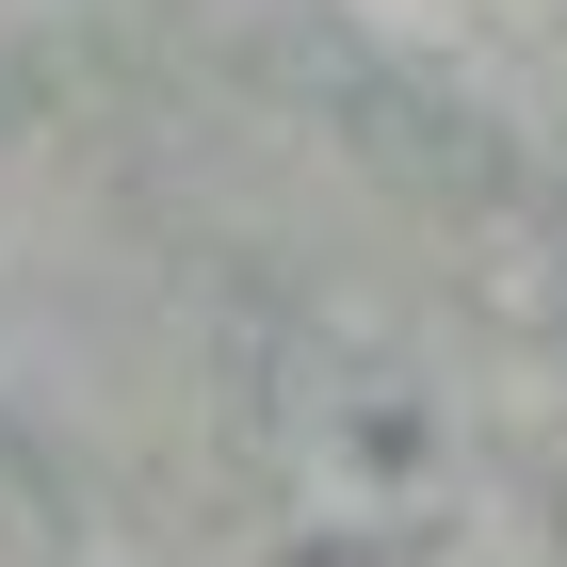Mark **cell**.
<instances>
[{"label":"cell","instance_id":"obj_1","mask_svg":"<svg viewBox=\"0 0 567 567\" xmlns=\"http://www.w3.org/2000/svg\"><path fill=\"white\" fill-rule=\"evenodd\" d=\"M260 437H276V503L324 551H422L471 519V405L422 341H373V324L292 341L260 390Z\"/></svg>","mask_w":567,"mask_h":567}]
</instances>
